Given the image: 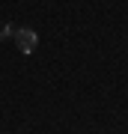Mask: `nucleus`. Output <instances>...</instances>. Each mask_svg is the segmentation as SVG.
<instances>
[{"mask_svg":"<svg viewBox=\"0 0 128 134\" xmlns=\"http://www.w3.org/2000/svg\"><path fill=\"white\" fill-rule=\"evenodd\" d=\"M15 45H18L21 54H33L36 45H39V36L33 30H15Z\"/></svg>","mask_w":128,"mask_h":134,"instance_id":"f257e3e1","label":"nucleus"},{"mask_svg":"<svg viewBox=\"0 0 128 134\" xmlns=\"http://www.w3.org/2000/svg\"><path fill=\"white\" fill-rule=\"evenodd\" d=\"M6 36H15V27H12V24H6V27H0V39H6Z\"/></svg>","mask_w":128,"mask_h":134,"instance_id":"f03ea898","label":"nucleus"}]
</instances>
